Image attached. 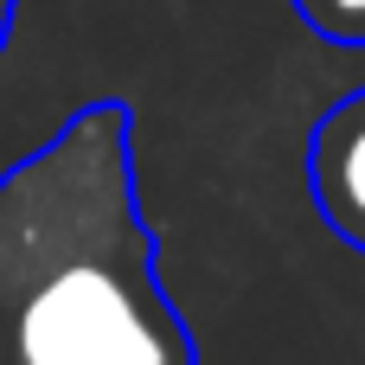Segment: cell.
Instances as JSON below:
<instances>
[{
    "instance_id": "1",
    "label": "cell",
    "mask_w": 365,
    "mask_h": 365,
    "mask_svg": "<svg viewBox=\"0 0 365 365\" xmlns=\"http://www.w3.org/2000/svg\"><path fill=\"white\" fill-rule=\"evenodd\" d=\"M0 365H199L154 276L135 115L115 96L0 173Z\"/></svg>"
},
{
    "instance_id": "2",
    "label": "cell",
    "mask_w": 365,
    "mask_h": 365,
    "mask_svg": "<svg viewBox=\"0 0 365 365\" xmlns=\"http://www.w3.org/2000/svg\"><path fill=\"white\" fill-rule=\"evenodd\" d=\"M308 192L340 244L365 250V90L340 96L308 135Z\"/></svg>"
},
{
    "instance_id": "3",
    "label": "cell",
    "mask_w": 365,
    "mask_h": 365,
    "mask_svg": "<svg viewBox=\"0 0 365 365\" xmlns=\"http://www.w3.org/2000/svg\"><path fill=\"white\" fill-rule=\"evenodd\" d=\"M302 13V26L327 45H346V51H365V0H289Z\"/></svg>"
},
{
    "instance_id": "4",
    "label": "cell",
    "mask_w": 365,
    "mask_h": 365,
    "mask_svg": "<svg viewBox=\"0 0 365 365\" xmlns=\"http://www.w3.org/2000/svg\"><path fill=\"white\" fill-rule=\"evenodd\" d=\"M13 13H19V0H0V51H6V38H13Z\"/></svg>"
}]
</instances>
